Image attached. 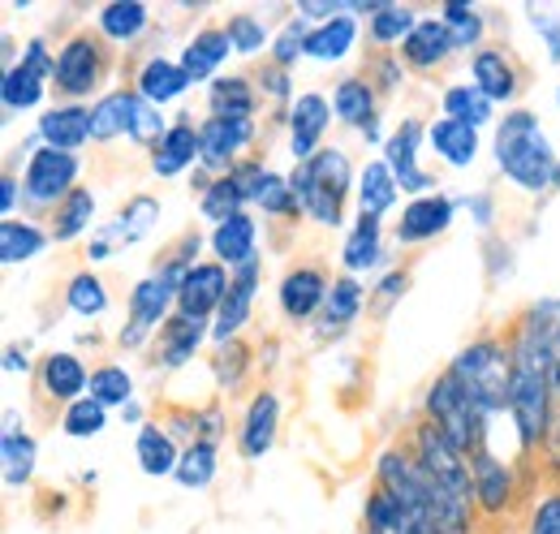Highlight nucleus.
<instances>
[{
    "label": "nucleus",
    "instance_id": "4c0bfd02",
    "mask_svg": "<svg viewBox=\"0 0 560 534\" xmlns=\"http://www.w3.org/2000/svg\"><path fill=\"white\" fill-rule=\"evenodd\" d=\"M130 134V91H113L91 108V142H113Z\"/></svg>",
    "mask_w": 560,
    "mask_h": 534
},
{
    "label": "nucleus",
    "instance_id": "b1692460",
    "mask_svg": "<svg viewBox=\"0 0 560 534\" xmlns=\"http://www.w3.org/2000/svg\"><path fill=\"white\" fill-rule=\"evenodd\" d=\"M277 422H280V400L277 393H255L250 409H246V427H242V457H264L277 440Z\"/></svg>",
    "mask_w": 560,
    "mask_h": 534
},
{
    "label": "nucleus",
    "instance_id": "4be33fe9",
    "mask_svg": "<svg viewBox=\"0 0 560 534\" xmlns=\"http://www.w3.org/2000/svg\"><path fill=\"white\" fill-rule=\"evenodd\" d=\"M211 251H215L220 264H229V267H246L250 259H259L255 220H250L246 211H237V216H229L224 224H215V233H211Z\"/></svg>",
    "mask_w": 560,
    "mask_h": 534
},
{
    "label": "nucleus",
    "instance_id": "680f3d73",
    "mask_svg": "<svg viewBox=\"0 0 560 534\" xmlns=\"http://www.w3.org/2000/svg\"><path fill=\"white\" fill-rule=\"evenodd\" d=\"M375 73H380V82H384V86H388V91H393V86H397V82H401V73H397V61H388V57H384V61H380V66H375Z\"/></svg>",
    "mask_w": 560,
    "mask_h": 534
},
{
    "label": "nucleus",
    "instance_id": "393cba45",
    "mask_svg": "<svg viewBox=\"0 0 560 534\" xmlns=\"http://www.w3.org/2000/svg\"><path fill=\"white\" fill-rule=\"evenodd\" d=\"M199 155V130L190 121L168 126V134L160 138V147L151 151V173L155 177H177L182 169H190Z\"/></svg>",
    "mask_w": 560,
    "mask_h": 534
},
{
    "label": "nucleus",
    "instance_id": "cd10ccee",
    "mask_svg": "<svg viewBox=\"0 0 560 534\" xmlns=\"http://www.w3.org/2000/svg\"><path fill=\"white\" fill-rule=\"evenodd\" d=\"M208 336V324L203 320H190V315H173L164 328H160V340H155V358L164 367H182L195 358V349L203 345Z\"/></svg>",
    "mask_w": 560,
    "mask_h": 534
},
{
    "label": "nucleus",
    "instance_id": "9d476101",
    "mask_svg": "<svg viewBox=\"0 0 560 534\" xmlns=\"http://www.w3.org/2000/svg\"><path fill=\"white\" fill-rule=\"evenodd\" d=\"M100 78H104V48H100V39H91V35H73L70 44L57 53V73H52V82L66 91V95H91L95 86H100Z\"/></svg>",
    "mask_w": 560,
    "mask_h": 534
},
{
    "label": "nucleus",
    "instance_id": "a18cd8bd",
    "mask_svg": "<svg viewBox=\"0 0 560 534\" xmlns=\"http://www.w3.org/2000/svg\"><path fill=\"white\" fill-rule=\"evenodd\" d=\"M358 311H362V285L353 276L332 280L328 302H324V328H346Z\"/></svg>",
    "mask_w": 560,
    "mask_h": 534
},
{
    "label": "nucleus",
    "instance_id": "c9c22d12",
    "mask_svg": "<svg viewBox=\"0 0 560 534\" xmlns=\"http://www.w3.org/2000/svg\"><path fill=\"white\" fill-rule=\"evenodd\" d=\"M44 246H48V233L39 224H31V220H4L0 224V259L9 267L35 259Z\"/></svg>",
    "mask_w": 560,
    "mask_h": 534
},
{
    "label": "nucleus",
    "instance_id": "5701e85b",
    "mask_svg": "<svg viewBox=\"0 0 560 534\" xmlns=\"http://www.w3.org/2000/svg\"><path fill=\"white\" fill-rule=\"evenodd\" d=\"M448 53H453V35H448V26H444L440 18H422L419 26L410 31V39L401 44L406 66L422 69V73L440 69V61H444Z\"/></svg>",
    "mask_w": 560,
    "mask_h": 534
},
{
    "label": "nucleus",
    "instance_id": "3c124183",
    "mask_svg": "<svg viewBox=\"0 0 560 534\" xmlns=\"http://www.w3.org/2000/svg\"><path fill=\"white\" fill-rule=\"evenodd\" d=\"M168 134L164 117L155 104H147L139 91H130V138L142 142V147H160V138Z\"/></svg>",
    "mask_w": 560,
    "mask_h": 534
},
{
    "label": "nucleus",
    "instance_id": "e433bc0d",
    "mask_svg": "<svg viewBox=\"0 0 560 534\" xmlns=\"http://www.w3.org/2000/svg\"><path fill=\"white\" fill-rule=\"evenodd\" d=\"M44 86H48V78H39V73L26 66V61H18V66L4 69L0 100H4V108L22 113V108H35V104L44 100Z\"/></svg>",
    "mask_w": 560,
    "mask_h": 534
},
{
    "label": "nucleus",
    "instance_id": "49530a36",
    "mask_svg": "<svg viewBox=\"0 0 560 534\" xmlns=\"http://www.w3.org/2000/svg\"><path fill=\"white\" fill-rule=\"evenodd\" d=\"M215 462H220V453H215V444H190L186 453H182V462H177V483L182 487H190V491H203L211 478H215Z\"/></svg>",
    "mask_w": 560,
    "mask_h": 534
},
{
    "label": "nucleus",
    "instance_id": "9b49d317",
    "mask_svg": "<svg viewBox=\"0 0 560 534\" xmlns=\"http://www.w3.org/2000/svg\"><path fill=\"white\" fill-rule=\"evenodd\" d=\"M229 271L224 264H195L190 276L182 280V293H177V315H190V320H215L220 306H224V293H229Z\"/></svg>",
    "mask_w": 560,
    "mask_h": 534
},
{
    "label": "nucleus",
    "instance_id": "7c9ffc66",
    "mask_svg": "<svg viewBox=\"0 0 560 534\" xmlns=\"http://www.w3.org/2000/svg\"><path fill=\"white\" fill-rule=\"evenodd\" d=\"M190 86V78H186V69L173 66V61H164V57H155V61H147L139 69V91L147 104H155V108H164V104H173V100H182V91Z\"/></svg>",
    "mask_w": 560,
    "mask_h": 534
},
{
    "label": "nucleus",
    "instance_id": "39448f33",
    "mask_svg": "<svg viewBox=\"0 0 560 534\" xmlns=\"http://www.w3.org/2000/svg\"><path fill=\"white\" fill-rule=\"evenodd\" d=\"M427 422L440 427L466 457H475V453L488 444V418H483V409L470 400V393L457 384L453 371H444V375L431 384V393H427Z\"/></svg>",
    "mask_w": 560,
    "mask_h": 534
},
{
    "label": "nucleus",
    "instance_id": "bf43d9fd",
    "mask_svg": "<svg viewBox=\"0 0 560 534\" xmlns=\"http://www.w3.org/2000/svg\"><path fill=\"white\" fill-rule=\"evenodd\" d=\"M406 285H410V276H406V271L384 276V280H380V289H375V311H380V315H384V311H393V298H397V293H406Z\"/></svg>",
    "mask_w": 560,
    "mask_h": 534
},
{
    "label": "nucleus",
    "instance_id": "a19ab883",
    "mask_svg": "<svg viewBox=\"0 0 560 534\" xmlns=\"http://www.w3.org/2000/svg\"><path fill=\"white\" fill-rule=\"evenodd\" d=\"M91 216H95V195H91V190H73L70 199L52 211V237H57V242L82 237V229L91 224Z\"/></svg>",
    "mask_w": 560,
    "mask_h": 534
},
{
    "label": "nucleus",
    "instance_id": "f257e3e1",
    "mask_svg": "<svg viewBox=\"0 0 560 534\" xmlns=\"http://www.w3.org/2000/svg\"><path fill=\"white\" fill-rule=\"evenodd\" d=\"M513 388H509V418L517 422L522 449H539L552 427V362L526 333L513 328Z\"/></svg>",
    "mask_w": 560,
    "mask_h": 534
},
{
    "label": "nucleus",
    "instance_id": "37998d69",
    "mask_svg": "<svg viewBox=\"0 0 560 534\" xmlns=\"http://www.w3.org/2000/svg\"><path fill=\"white\" fill-rule=\"evenodd\" d=\"M66 306H70L73 315H86V320L104 315V311H108V289H104V280H100L95 271H78L70 280V289H66Z\"/></svg>",
    "mask_w": 560,
    "mask_h": 534
},
{
    "label": "nucleus",
    "instance_id": "052dcab7",
    "mask_svg": "<svg viewBox=\"0 0 560 534\" xmlns=\"http://www.w3.org/2000/svg\"><path fill=\"white\" fill-rule=\"evenodd\" d=\"M0 207H4V216L18 207V177L13 173H4V182H0Z\"/></svg>",
    "mask_w": 560,
    "mask_h": 534
},
{
    "label": "nucleus",
    "instance_id": "f704fd0d",
    "mask_svg": "<svg viewBox=\"0 0 560 534\" xmlns=\"http://www.w3.org/2000/svg\"><path fill=\"white\" fill-rule=\"evenodd\" d=\"M142 31H147V4L139 0H117L100 9V35L108 44H135Z\"/></svg>",
    "mask_w": 560,
    "mask_h": 534
},
{
    "label": "nucleus",
    "instance_id": "603ef678",
    "mask_svg": "<svg viewBox=\"0 0 560 534\" xmlns=\"http://www.w3.org/2000/svg\"><path fill=\"white\" fill-rule=\"evenodd\" d=\"M242 190H237V182H233V173L229 177H215L208 190H203V216L215 220V224H224L229 216H237L242 211Z\"/></svg>",
    "mask_w": 560,
    "mask_h": 534
},
{
    "label": "nucleus",
    "instance_id": "1a4fd4ad",
    "mask_svg": "<svg viewBox=\"0 0 560 534\" xmlns=\"http://www.w3.org/2000/svg\"><path fill=\"white\" fill-rule=\"evenodd\" d=\"M255 142V117L250 121H224L208 117L199 126V160L208 164L215 177H229L242 164V151Z\"/></svg>",
    "mask_w": 560,
    "mask_h": 534
},
{
    "label": "nucleus",
    "instance_id": "13d9d810",
    "mask_svg": "<svg viewBox=\"0 0 560 534\" xmlns=\"http://www.w3.org/2000/svg\"><path fill=\"white\" fill-rule=\"evenodd\" d=\"M526 18H530V22L539 26V35L548 39V57H552V61H560V18H557V13H552V9L530 4V9H526Z\"/></svg>",
    "mask_w": 560,
    "mask_h": 534
},
{
    "label": "nucleus",
    "instance_id": "864d4df0",
    "mask_svg": "<svg viewBox=\"0 0 560 534\" xmlns=\"http://www.w3.org/2000/svg\"><path fill=\"white\" fill-rule=\"evenodd\" d=\"M255 207H264L268 216H298V211H302L298 199H293L289 177H277V173H268V182H264V190H259Z\"/></svg>",
    "mask_w": 560,
    "mask_h": 534
},
{
    "label": "nucleus",
    "instance_id": "69168bd1",
    "mask_svg": "<svg viewBox=\"0 0 560 534\" xmlns=\"http://www.w3.org/2000/svg\"><path fill=\"white\" fill-rule=\"evenodd\" d=\"M557 186H560V164H557Z\"/></svg>",
    "mask_w": 560,
    "mask_h": 534
},
{
    "label": "nucleus",
    "instance_id": "c03bdc74",
    "mask_svg": "<svg viewBox=\"0 0 560 534\" xmlns=\"http://www.w3.org/2000/svg\"><path fill=\"white\" fill-rule=\"evenodd\" d=\"M0 457H4V483L9 487H22L35 474V440L26 431H4Z\"/></svg>",
    "mask_w": 560,
    "mask_h": 534
},
{
    "label": "nucleus",
    "instance_id": "79ce46f5",
    "mask_svg": "<svg viewBox=\"0 0 560 534\" xmlns=\"http://www.w3.org/2000/svg\"><path fill=\"white\" fill-rule=\"evenodd\" d=\"M346 267L350 271H371V267L380 264V220H371V216H358V224H353L350 242H346Z\"/></svg>",
    "mask_w": 560,
    "mask_h": 534
},
{
    "label": "nucleus",
    "instance_id": "f3484780",
    "mask_svg": "<svg viewBox=\"0 0 560 534\" xmlns=\"http://www.w3.org/2000/svg\"><path fill=\"white\" fill-rule=\"evenodd\" d=\"M332 113L346 121V126H358L362 138H380V108H375V86L371 78H341L337 91H332Z\"/></svg>",
    "mask_w": 560,
    "mask_h": 534
},
{
    "label": "nucleus",
    "instance_id": "aec40b11",
    "mask_svg": "<svg viewBox=\"0 0 560 534\" xmlns=\"http://www.w3.org/2000/svg\"><path fill=\"white\" fill-rule=\"evenodd\" d=\"M470 73H475V86L488 95L491 104H509L517 95V66L509 61L504 48H479L475 61H470Z\"/></svg>",
    "mask_w": 560,
    "mask_h": 534
},
{
    "label": "nucleus",
    "instance_id": "473e14b6",
    "mask_svg": "<svg viewBox=\"0 0 560 534\" xmlns=\"http://www.w3.org/2000/svg\"><path fill=\"white\" fill-rule=\"evenodd\" d=\"M353 39H358V26H353L350 13H341V18H332V22L311 26V35H306V57L332 66V61H341V57L350 53Z\"/></svg>",
    "mask_w": 560,
    "mask_h": 534
},
{
    "label": "nucleus",
    "instance_id": "412c9836",
    "mask_svg": "<svg viewBox=\"0 0 560 534\" xmlns=\"http://www.w3.org/2000/svg\"><path fill=\"white\" fill-rule=\"evenodd\" d=\"M39 138H44V147H52V151H78L82 142H91V108H82V104H66V108H52V113H44V121H39Z\"/></svg>",
    "mask_w": 560,
    "mask_h": 534
},
{
    "label": "nucleus",
    "instance_id": "6e6552de",
    "mask_svg": "<svg viewBox=\"0 0 560 534\" xmlns=\"http://www.w3.org/2000/svg\"><path fill=\"white\" fill-rule=\"evenodd\" d=\"M177 293L182 285L168 271H151L147 280H139L130 293V328H121V345H142L151 328H164L173 320L168 306H177Z\"/></svg>",
    "mask_w": 560,
    "mask_h": 534
},
{
    "label": "nucleus",
    "instance_id": "7ed1b4c3",
    "mask_svg": "<svg viewBox=\"0 0 560 534\" xmlns=\"http://www.w3.org/2000/svg\"><path fill=\"white\" fill-rule=\"evenodd\" d=\"M457 375V384L470 393V400L483 409V418H495L509 409V388H513V345L483 336L470 349L457 353V362L448 367Z\"/></svg>",
    "mask_w": 560,
    "mask_h": 534
},
{
    "label": "nucleus",
    "instance_id": "2eb2a0df",
    "mask_svg": "<svg viewBox=\"0 0 560 534\" xmlns=\"http://www.w3.org/2000/svg\"><path fill=\"white\" fill-rule=\"evenodd\" d=\"M453 211H457V202L444 199V195H419V199H410L406 211H401V220H397V242L401 246H419V242L440 237L448 229Z\"/></svg>",
    "mask_w": 560,
    "mask_h": 534
},
{
    "label": "nucleus",
    "instance_id": "f8f14e48",
    "mask_svg": "<svg viewBox=\"0 0 560 534\" xmlns=\"http://www.w3.org/2000/svg\"><path fill=\"white\" fill-rule=\"evenodd\" d=\"M328 121H332V104L319 95V91H306L293 100L289 108V151L298 155V164H306L311 155H319L324 147V134H328Z\"/></svg>",
    "mask_w": 560,
    "mask_h": 534
},
{
    "label": "nucleus",
    "instance_id": "bb28decb",
    "mask_svg": "<svg viewBox=\"0 0 560 534\" xmlns=\"http://www.w3.org/2000/svg\"><path fill=\"white\" fill-rule=\"evenodd\" d=\"M39 388H44V397L73 405L82 388H91V371L73 353H48L44 367H39Z\"/></svg>",
    "mask_w": 560,
    "mask_h": 534
},
{
    "label": "nucleus",
    "instance_id": "4d7b16f0",
    "mask_svg": "<svg viewBox=\"0 0 560 534\" xmlns=\"http://www.w3.org/2000/svg\"><path fill=\"white\" fill-rule=\"evenodd\" d=\"M530 534H560V491H548V496L535 504Z\"/></svg>",
    "mask_w": 560,
    "mask_h": 534
},
{
    "label": "nucleus",
    "instance_id": "dca6fc26",
    "mask_svg": "<svg viewBox=\"0 0 560 534\" xmlns=\"http://www.w3.org/2000/svg\"><path fill=\"white\" fill-rule=\"evenodd\" d=\"M155 220H160V202L155 199L139 195L135 202H126V211H117V220H113V224H104L100 242H91V259H108L117 246H130V242L147 237Z\"/></svg>",
    "mask_w": 560,
    "mask_h": 534
},
{
    "label": "nucleus",
    "instance_id": "8fccbe9b",
    "mask_svg": "<svg viewBox=\"0 0 560 534\" xmlns=\"http://www.w3.org/2000/svg\"><path fill=\"white\" fill-rule=\"evenodd\" d=\"M130 393H135V380H130L126 367L108 362V367H95L91 371V397L100 400V405H126Z\"/></svg>",
    "mask_w": 560,
    "mask_h": 534
},
{
    "label": "nucleus",
    "instance_id": "4468645a",
    "mask_svg": "<svg viewBox=\"0 0 560 534\" xmlns=\"http://www.w3.org/2000/svg\"><path fill=\"white\" fill-rule=\"evenodd\" d=\"M419 142H422V126L415 117H406V121L393 130L388 147H384V164L393 169L397 186H401V190H415V195H422V190L431 186V173L419 169Z\"/></svg>",
    "mask_w": 560,
    "mask_h": 534
},
{
    "label": "nucleus",
    "instance_id": "72a5a7b5",
    "mask_svg": "<svg viewBox=\"0 0 560 534\" xmlns=\"http://www.w3.org/2000/svg\"><path fill=\"white\" fill-rule=\"evenodd\" d=\"M135 449H139L142 474H151V478H164L168 469H177V462H182L173 431H164V427H155V422H147V427H142Z\"/></svg>",
    "mask_w": 560,
    "mask_h": 534
},
{
    "label": "nucleus",
    "instance_id": "6e6d98bb",
    "mask_svg": "<svg viewBox=\"0 0 560 534\" xmlns=\"http://www.w3.org/2000/svg\"><path fill=\"white\" fill-rule=\"evenodd\" d=\"M306 35H311V31H306L302 22H289V26L280 31L277 44H272V57H277V69H289L293 61H298V57H302V53H306Z\"/></svg>",
    "mask_w": 560,
    "mask_h": 534
},
{
    "label": "nucleus",
    "instance_id": "f03ea898",
    "mask_svg": "<svg viewBox=\"0 0 560 534\" xmlns=\"http://www.w3.org/2000/svg\"><path fill=\"white\" fill-rule=\"evenodd\" d=\"M495 160H500V173L513 186L530 190V195L557 186V151H552L548 134L539 126V117L526 113V108H513L500 121V130H495Z\"/></svg>",
    "mask_w": 560,
    "mask_h": 534
},
{
    "label": "nucleus",
    "instance_id": "de8ad7c7",
    "mask_svg": "<svg viewBox=\"0 0 560 534\" xmlns=\"http://www.w3.org/2000/svg\"><path fill=\"white\" fill-rule=\"evenodd\" d=\"M104 422H108V405H100L95 397H78L61 414V431L73 436V440H86V436H100L104 431Z\"/></svg>",
    "mask_w": 560,
    "mask_h": 534
},
{
    "label": "nucleus",
    "instance_id": "a878e982",
    "mask_svg": "<svg viewBox=\"0 0 560 534\" xmlns=\"http://www.w3.org/2000/svg\"><path fill=\"white\" fill-rule=\"evenodd\" d=\"M233 53V39H229V26H211L203 35H195L182 53V69L190 82H208L215 69L224 66V57Z\"/></svg>",
    "mask_w": 560,
    "mask_h": 534
},
{
    "label": "nucleus",
    "instance_id": "5fc2aeb1",
    "mask_svg": "<svg viewBox=\"0 0 560 534\" xmlns=\"http://www.w3.org/2000/svg\"><path fill=\"white\" fill-rule=\"evenodd\" d=\"M229 39H233V48H237L242 57H255V53L268 48V31H264V22H255L250 13H242V18L229 22Z\"/></svg>",
    "mask_w": 560,
    "mask_h": 534
},
{
    "label": "nucleus",
    "instance_id": "0e129e2a",
    "mask_svg": "<svg viewBox=\"0 0 560 534\" xmlns=\"http://www.w3.org/2000/svg\"><path fill=\"white\" fill-rule=\"evenodd\" d=\"M552 388H557V393H560V367H557V371H552Z\"/></svg>",
    "mask_w": 560,
    "mask_h": 534
},
{
    "label": "nucleus",
    "instance_id": "c756f323",
    "mask_svg": "<svg viewBox=\"0 0 560 534\" xmlns=\"http://www.w3.org/2000/svg\"><path fill=\"white\" fill-rule=\"evenodd\" d=\"M397 177H393V169L384 164V160H371L366 169H362V182H358V216H371V220H380V216H388L393 207H397Z\"/></svg>",
    "mask_w": 560,
    "mask_h": 534
},
{
    "label": "nucleus",
    "instance_id": "c85d7f7f",
    "mask_svg": "<svg viewBox=\"0 0 560 534\" xmlns=\"http://www.w3.org/2000/svg\"><path fill=\"white\" fill-rule=\"evenodd\" d=\"M427 142H431V151H435L440 160H448L453 169H466V164H475V155H479V130H475V126H462V121H453V117H440V121L427 130Z\"/></svg>",
    "mask_w": 560,
    "mask_h": 534
},
{
    "label": "nucleus",
    "instance_id": "6ab92c4d",
    "mask_svg": "<svg viewBox=\"0 0 560 534\" xmlns=\"http://www.w3.org/2000/svg\"><path fill=\"white\" fill-rule=\"evenodd\" d=\"M470 469H475V504L483 513H504V504L513 496V469L504 466L491 449H479L470 457Z\"/></svg>",
    "mask_w": 560,
    "mask_h": 534
},
{
    "label": "nucleus",
    "instance_id": "2f4dec72",
    "mask_svg": "<svg viewBox=\"0 0 560 534\" xmlns=\"http://www.w3.org/2000/svg\"><path fill=\"white\" fill-rule=\"evenodd\" d=\"M255 104H259V95H255L250 78L233 73V78H215V82H211V117L250 121V117H255Z\"/></svg>",
    "mask_w": 560,
    "mask_h": 534
},
{
    "label": "nucleus",
    "instance_id": "09e8293b",
    "mask_svg": "<svg viewBox=\"0 0 560 534\" xmlns=\"http://www.w3.org/2000/svg\"><path fill=\"white\" fill-rule=\"evenodd\" d=\"M440 22L448 26L453 48H470V44L483 39V13L475 4H444L440 9Z\"/></svg>",
    "mask_w": 560,
    "mask_h": 534
},
{
    "label": "nucleus",
    "instance_id": "a211bd4d",
    "mask_svg": "<svg viewBox=\"0 0 560 534\" xmlns=\"http://www.w3.org/2000/svg\"><path fill=\"white\" fill-rule=\"evenodd\" d=\"M324 302H328V280H324L319 267L302 264L293 267V271H284V280H280V306H284L289 320H311L315 311H324Z\"/></svg>",
    "mask_w": 560,
    "mask_h": 534
},
{
    "label": "nucleus",
    "instance_id": "58836bf2",
    "mask_svg": "<svg viewBox=\"0 0 560 534\" xmlns=\"http://www.w3.org/2000/svg\"><path fill=\"white\" fill-rule=\"evenodd\" d=\"M415 26H419V22H415V9H410V4H380V9L371 13L366 35H371V44L388 48V44H406Z\"/></svg>",
    "mask_w": 560,
    "mask_h": 534
},
{
    "label": "nucleus",
    "instance_id": "0eeeda50",
    "mask_svg": "<svg viewBox=\"0 0 560 534\" xmlns=\"http://www.w3.org/2000/svg\"><path fill=\"white\" fill-rule=\"evenodd\" d=\"M78 155H70V151H52V147H39L31 160H26V202L31 207H61V202L70 199L73 182H78Z\"/></svg>",
    "mask_w": 560,
    "mask_h": 534
},
{
    "label": "nucleus",
    "instance_id": "ddd939ff",
    "mask_svg": "<svg viewBox=\"0 0 560 534\" xmlns=\"http://www.w3.org/2000/svg\"><path fill=\"white\" fill-rule=\"evenodd\" d=\"M255 289H259V259H250L246 267L233 271L229 293H224V306H220V315L211 320V340H215V345H233V336L242 333V324L250 320Z\"/></svg>",
    "mask_w": 560,
    "mask_h": 534
},
{
    "label": "nucleus",
    "instance_id": "423d86ee",
    "mask_svg": "<svg viewBox=\"0 0 560 534\" xmlns=\"http://www.w3.org/2000/svg\"><path fill=\"white\" fill-rule=\"evenodd\" d=\"M415 462H419L431 478H435V487L440 491H448L457 504H475V469L466 466V453L440 431V427H431V422H422L415 427Z\"/></svg>",
    "mask_w": 560,
    "mask_h": 534
},
{
    "label": "nucleus",
    "instance_id": "ea45409f",
    "mask_svg": "<svg viewBox=\"0 0 560 534\" xmlns=\"http://www.w3.org/2000/svg\"><path fill=\"white\" fill-rule=\"evenodd\" d=\"M440 104H444V117H453L462 126H475V130L491 117V100L479 86H448Z\"/></svg>",
    "mask_w": 560,
    "mask_h": 534
},
{
    "label": "nucleus",
    "instance_id": "20e7f679",
    "mask_svg": "<svg viewBox=\"0 0 560 534\" xmlns=\"http://www.w3.org/2000/svg\"><path fill=\"white\" fill-rule=\"evenodd\" d=\"M289 186H293L298 207L315 224L337 229L341 224V202H346V190H350V155L341 147H324L319 155H311L306 164L293 169Z\"/></svg>",
    "mask_w": 560,
    "mask_h": 534
},
{
    "label": "nucleus",
    "instance_id": "e2e57ef3",
    "mask_svg": "<svg viewBox=\"0 0 560 534\" xmlns=\"http://www.w3.org/2000/svg\"><path fill=\"white\" fill-rule=\"evenodd\" d=\"M4 371H9V375H18V371L26 375V353H18V349H9V353H4Z\"/></svg>",
    "mask_w": 560,
    "mask_h": 534
}]
</instances>
